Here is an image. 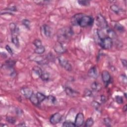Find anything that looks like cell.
Instances as JSON below:
<instances>
[{
    "label": "cell",
    "instance_id": "obj_32",
    "mask_svg": "<svg viewBox=\"0 0 127 127\" xmlns=\"http://www.w3.org/2000/svg\"><path fill=\"white\" fill-rule=\"evenodd\" d=\"M7 121L8 122V123H10L11 124H13L16 123V120L14 119L13 117H7L6 118Z\"/></svg>",
    "mask_w": 127,
    "mask_h": 127
},
{
    "label": "cell",
    "instance_id": "obj_16",
    "mask_svg": "<svg viewBox=\"0 0 127 127\" xmlns=\"http://www.w3.org/2000/svg\"><path fill=\"white\" fill-rule=\"evenodd\" d=\"M29 100L31 101V103L34 104V105H38L39 103V102L38 98L37 97L36 94H34L33 93L32 94V95L30 97V98H29Z\"/></svg>",
    "mask_w": 127,
    "mask_h": 127
},
{
    "label": "cell",
    "instance_id": "obj_31",
    "mask_svg": "<svg viewBox=\"0 0 127 127\" xmlns=\"http://www.w3.org/2000/svg\"><path fill=\"white\" fill-rule=\"evenodd\" d=\"M77 3L82 6H89L90 4V2L88 1H78Z\"/></svg>",
    "mask_w": 127,
    "mask_h": 127
},
{
    "label": "cell",
    "instance_id": "obj_34",
    "mask_svg": "<svg viewBox=\"0 0 127 127\" xmlns=\"http://www.w3.org/2000/svg\"><path fill=\"white\" fill-rule=\"evenodd\" d=\"M33 44L35 45V46L36 48L42 46L41 41L40 40H39V39H36V40H35L34 41Z\"/></svg>",
    "mask_w": 127,
    "mask_h": 127
},
{
    "label": "cell",
    "instance_id": "obj_30",
    "mask_svg": "<svg viewBox=\"0 0 127 127\" xmlns=\"http://www.w3.org/2000/svg\"><path fill=\"white\" fill-rule=\"evenodd\" d=\"M22 24L23 25L25 26V27L27 29H30V22L28 19H24L22 21Z\"/></svg>",
    "mask_w": 127,
    "mask_h": 127
},
{
    "label": "cell",
    "instance_id": "obj_14",
    "mask_svg": "<svg viewBox=\"0 0 127 127\" xmlns=\"http://www.w3.org/2000/svg\"><path fill=\"white\" fill-rule=\"evenodd\" d=\"M91 89L96 92H98L101 90L102 89V85L100 84V83L97 82V81H94L92 84L91 85Z\"/></svg>",
    "mask_w": 127,
    "mask_h": 127
},
{
    "label": "cell",
    "instance_id": "obj_42",
    "mask_svg": "<svg viewBox=\"0 0 127 127\" xmlns=\"http://www.w3.org/2000/svg\"><path fill=\"white\" fill-rule=\"evenodd\" d=\"M127 105H125V106L124 107V108H123V111H124V112H126V111H127Z\"/></svg>",
    "mask_w": 127,
    "mask_h": 127
},
{
    "label": "cell",
    "instance_id": "obj_25",
    "mask_svg": "<svg viewBox=\"0 0 127 127\" xmlns=\"http://www.w3.org/2000/svg\"><path fill=\"white\" fill-rule=\"evenodd\" d=\"M16 62L13 60H8L5 63V66L8 68V69H12L13 66L15 64Z\"/></svg>",
    "mask_w": 127,
    "mask_h": 127
},
{
    "label": "cell",
    "instance_id": "obj_1",
    "mask_svg": "<svg viewBox=\"0 0 127 127\" xmlns=\"http://www.w3.org/2000/svg\"><path fill=\"white\" fill-rule=\"evenodd\" d=\"M94 22L92 17L85 16L82 13L76 14L72 17V23L74 25H79L82 27H85L92 25Z\"/></svg>",
    "mask_w": 127,
    "mask_h": 127
},
{
    "label": "cell",
    "instance_id": "obj_26",
    "mask_svg": "<svg viewBox=\"0 0 127 127\" xmlns=\"http://www.w3.org/2000/svg\"><path fill=\"white\" fill-rule=\"evenodd\" d=\"M63 126L65 127H76V125L74 123H73L72 122L67 121L64 122L63 124Z\"/></svg>",
    "mask_w": 127,
    "mask_h": 127
},
{
    "label": "cell",
    "instance_id": "obj_39",
    "mask_svg": "<svg viewBox=\"0 0 127 127\" xmlns=\"http://www.w3.org/2000/svg\"><path fill=\"white\" fill-rule=\"evenodd\" d=\"M85 95L86 96H91L92 95V92L89 89H87L85 91Z\"/></svg>",
    "mask_w": 127,
    "mask_h": 127
},
{
    "label": "cell",
    "instance_id": "obj_3",
    "mask_svg": "<svg viewBox=\"0 0 127 127\" xmlns=\"http://www.w3.org/2000/svg\"><path fill=\"white\" fill-rule=\"evenodd\" d=\"M99 44L104 49H109L113 45V41L108 37H106L100 40Z\"/></svg>",
    "mask_w": 127,
    "mask_h": 127
},
{
    "label": "cell",
    "instance_id": "obj_7",
    "mask_svg": "<svg viewBox=\"0 0 127 127\" xmlns=\"http://www.w3.org/2000/svg\"><path fill=\"white\" fill-rule=\"evenodd\" d=\"M85 117L82 113H78L76 117L75 121V124L76 127H80L84 123Z\"/></svg>",
    "mask_w": 127,
    "mask_h": 127
},
{
    "label": "cell",
    "instance_id": "obj_15",
    "mask_svg": "<svg viewBox=\"0 0 127 127\" xmlns=\"http://www.w3.org/2000/svg\"><path fill=\"white\" fill-rule=\"evenodd\" d=\"M9 28H10L12 35H17V33L18 31V28L16 23H11L9 24Z\"/></svg>",
    "mask_w": 127,
    "mask_h": 127
},
{
    "label": "cell",
    "instance_id": "obj_10",
    "mask_svg": "<svg viewBox=\"0 0 127 127\" xmlns=\"http://www.w3.org/2000/svg\"><path fill=\"white\" fill-rule=\"evenodd\" d=\"M21 92L25 98L29 99L33 94V90L29 87H23L21 89Z\"/></svg>",
    "mask_w": 127,
    "mask_h": 127
},
{
    "label": "cell",
    "instance_id": "obj_19",
    "mask_svg": "<svg viewBox=\"0 0 127 127\" xmlns=\"http://www.w3.org/2000/svg\"><path fill=\"white\" fill-rule=\"evenodd\" d=\"M32 70L39 77H41L42 73H43V71L40 67H39L38 66L34 67L33 68Z\"/></svg>",
    "mask_w": 127,
    "mask_h": 127
},
{
    "label": "cell",
    "instance_id": "obj_27",
    "mask_svg": "<svg viewBox=\"0 0 127 127\" xmlns=\"http://www.w3.org/2000/svg\"><path fill=\"white\" fill-rule=\"evenodd\" d=\"M94 124V121L93 120L92 118H90L89 119H88L87 120V121H86L85 125V127H90L92 126Z\"/></svg>",
    "mask_w": 127,
    "mask_h": 127
},
{
    "label": "cell",
    "instance_id": "obj_29",
    "mask_svg": "<svg viewBox=\"0 0 127 127\" xmlns=\"http://www.w3.org/2000/svg\"><path fill=\"white\" fill-rule=\"evenodd\" d=\"M92 106H93V107L97 111H99L100 109V104H99V102L95 101H93L92 103H91Z\"/></svg>",
    "mask_w": 127,
    "mask_h": 127
},
{
    "label": "cell",
    "instance_id": "obj_40",
    "mask_svg": "<svg viewBox=\"0 0 127 127\" xmlns=\"http://www.w3.org/2000/svg\"><path fill=\"white\" fill-rule=\"evenodd\" d=\"M121 62H122V64H123V65L125 67H127V60L126 59H122L121 60Z\"/></svg>",
    "mask_w": 127,
    "mask_h": 127
},
{
    "label": "cell",
    "instance_id": "obj_20",
    "mask_svg": "<svg viewBox=\"0 0 127 127\" xmlns=\"http://www.w3.org/2000/svg\"><path fill=\"white\" fill-rule=\"evenodd\" d=\"M45 51V48L43 46H41L40 47L36 48L34 50V52L37 54L41 55Z\"/></svg>",
    "mask_w": 127,
    "mask_h": 127
},
{
    "label": "cell",
    "instance_id": "obj_8",
    "mask_svg": "<svg viewBox=\"0 0 127 127\" xmlns=\"http://www.w3.org/2000/svg\"><path fill=\"white\" fill-rule=\"evenodd\" d=\"M62 115L59 113H56L53 114L50 119V122L52 124L56 125L59 123L62 120Z\"/></svg>",
    "mask_w": 127,
    "mask_h": 127
},
{
    "label": "cell",
    "instance_id": "obj_23",
    "mask_svg": "<svg viewBox=\"0 0 127 127\" xmlns=\"http://www.w3.org/2000/svg\"><path fill=\"white\" fill-rule=\"evenodd\" d=\"M114 27L117 31H118L119 32H120L121 33H123L125 31L124 27L120 23H116L115 24Z\"/></svg>",
    "mask_w": 127,
    "mask_h": 127
},
{
    "label": "cell",
    "instance_id": "obj_37",
    "mask_svg": "<svg viewBox=\"0 0 127 127\" xmlns=\"http://www.w3.org/2000/svg\"><path fill=\"white\" fill-rule=\"evenodd\" d=\"M6 49L7 51L8 52V53L9 54H10L12 56L13 55V49L11 48L10 46H8V45H7L6 46Z\"/></svg>",
    "mask_w": 127,
    "mask_h": 127
},
{
    "label": "cell",
    "instance_id": "obj_43",
    "mask_svg": "<svg viewBox=\"0 0 127 127\" xmlns=\"http://www.w3.org/2000/svg\"><path fill=\"white\" fill-rule=\"evenodd\" d=\"M124 95H125L124 96H125V98H127V94L126 93H125L124 94Z\"/></svg>",
    "mask_w": 127,
    "mask_h": 127
},
{
    "label": "cell",
    "instance_id": "obj_6",
    "mask_svg": "<svg viewBox=\"0 0 127 127\" xmlns=\"http://www.w3.org/2000/svg\"><path fill=\"white\" fill-rule=\"evenodd\" d=\"M54 50L58 54H63L66 51V49L63 44V43L58 41L55 43L54 46Z\"/></svg>",
    "mask_w": 127,
    "mask_h": 127
},
{
    "label": "cell",
    "instance_id": "obj_9",
    "mask_svg": "<svg viewBox=\"0 0 127 127\" xmlns=\"http://www.w3.org/2000/svg\"><path fill=\"white\" fill-rule=\"evenodd\" d=\"M102 80L106 85H108L111 81V76L110 73L107 71H103L101 74Z\"/></svg>",
    "mask_w": 127,
    "mask_h": 127
},
{
    "label": "cell",
    "instance_id": "obj_13",
    "mask_svg": "<svg viewBox=\"0 0 127 127\" xmlns=\"http://www.w3.org/2000/svg\"><path fill=\"white\" fill-rule=\"evenodd\" d=\"M88 75L92 78L96 79L98 76V72H97V68L96 67L91 68L88 72Z\"/></svg>",
    "mask_w": 127,
    "mask_h": 127
},
{
    "label": "cell",
    "instance_id": "obj_38",
    "mask_svg": "<svg viewBox=\"0 0 127 127\" xmlns=\"http://www.w3.org/2000/svg\"><path fill=\"white\" fill-rule=\"evenodd\" d=\"M34 2L38 4H48V3L49 2L46 1H35Z\"/></svg>",
    "mask_w": 127,
    "mask_h": 127
},
{
    "label": "cell",
    "instance_id": "obj_12",
    "mask_svg": "<svg viewBox=\"0 0 127 127\" xmlns=\"http://www.w3.org/2000/svg\"><path fill=\"white\" fill-rule=\"evenodd\" d=\"M65 91L67 95L72 97H76L79 94V93L77 91L71 89L70 87H66Z\"/></svg>",
    "mask_w": 127,
    "mask_h": 127
},
{
    "label": "cell",
    "instance_id": "obj_28",
    "mask_svg": "<svg viewBox=\"0 0 127 127\" xmlns=\"http://www.w3.org/2000/svg\"><path fill=\"white\" fill-rule=\"evenodd\" d=\"M47 100L52 104H55L57 103V99L55 96L53 95H49L48 97H47Z\"/></svg>",
    "mask_w": 127,
    "mask_h": 127
},
{
    "label": "cell",
    "instance_id": "obj_35",
    "mask_svg": "<svg viewBox=\"0 0 127 127\" xmlns=\"http://www.w3.org/2000/svg\"><path fill=\"white\" fill-rule=\"evenodd\" d=\"M104 124L106 125V126L108 127H110L111 126V124H112V122L110 119L107 118H105L104 120Z\"/></svg>",
    "mask_w": 127,
    "mask_h": 127
},
{
    "label": "cell",
    "instance_id": "obj_36",
    "mask_svg": "<svg viewBox=\"0 0 127 127\" xmlns=\"http://www.w3.org/2000/svg\"><path fill=\"white\" fill-rule=\"evenodd\" d=\"M120 81L122 82L123 83V84H127V77H126V76L125 75H121L120 76Z\"/></svg>",
    "mask_w": 127,
    "mask_h": 127
},
{
    "label": "cell",
    "instance_id": "obj_21",
    "mask_svg": "<svg viewBox=\"0 0 127 127\" xmlns=\"http://www.w3.org/2000/svg\"><path fill=\"white\" fill-rule=\"evenodd\" d=\"M12 42L16 47H18L19 46V42L18 38L17 35H12Z\"/></svg>",
    "mask_w": 127,
    "mask_h": 127
},
{
    "label": "cell",
    "instance_id": "obj_18",
    "mask_svg": "<svg viewBox=\"0 0 127 127\" xmlns=\"http://www.w3.org/2000/svg\"><path fill=\"white\" fill-rule=\"evenodd\" d=\"M106 32H107V35H108L107 37L110 38L111 39L115 38L116 37V34L115 32L113 30H112V29L108 28L107 29Z\"/></svg>",
    "mask_w": 127,
    "mask_h": 127
},
{
    "label": "cell",
    "instance_id": "obj_33",
    "mask_svg": "<svg viewBox=\"0 0 127 127\" xmlns=\"http://www.w3.org/2000/svg\"><path fill=\"white\" fill-rule=\"evenodd\" d=\"M115 100L117 103L119 104H121L123 103V98L120 96H116L115 97Z\"/></svg>",
    "mask_w": 127,
    "mask_h": 127
},
{
    "label": "cell",
    "instance_id": "obj_41",
    "mask_svg": "<svg viewBox=\"0 0 127 127\" xmlns=\"http://www.w3.org/2000/svg\"><path fill=\"white\" fill-rule=\"evenodd\" d=\"M101 101L102 103H104L106 101V98L104 95H101Z\"/></svg>",
    "mask_w": 127,
    "mask_h": 127
},
{
    "label": "cell",
    "instance_id": "obj_2",
    "mask_svg": "<svg viewBox=\"0 0 127 127\" xmlns=\"http://www.w3.org/2000/svg\"><path fill=\"white\" fill-rule=\"evenodd\" d=\"M73 33L74 32L70 27L63 28L58 32V38L61 43L66 42L72 37Z\"/></svg>",
    "mask_w": 127,
    "mask_h": 127
},
{
    "label": "cell",
    "instance_id": "obj_11",
    "mask_svg": "<svg viewBox=\"0 0 127 127\" xmlns=\"http://www.w3.org/2000/svg\"><path fill=\"white\" fill-rule=\"evenodd\" d=\"M42 33H43V35L46 37H49L51 36L52 31L51 27L47 25H44L41 28Z\"/></svg>",
    "mask_w": 127,
    "mask_h": 127
},
{
    "label": "cell",
    "instance_id": "obj_22",
    "mask_svg": "<svg viewBox=\"0 0 127 127\" xmlns=\"http://www.w3.org/2000/svg\"><path fill=\"white\" fill-rule=\"evenodd\" d=\"M36 95L39 103H41L42 102H43L44 100H45L46 98V96L41 92H37L36 93Z\"/></svg>",
    "mask_w": 127,
    "mask_h": 127
},
{
    "label": "cell",
    "instance_id": "obj_5",
    "mask_svg": "<svg viewBox=\"0 0 127 127\" xmlns=\"http://www.w3.org/2000/svg\"><path fill=\"white\" fill-rule=\"evenodd\" d=\"M58 60L59 62L60 65L67 71L70 72L72 70V66L70 64L66 59L63 57H59L58 58Z\"/></svg>",
    "mask_w": 127,
    "mask_h": 127
},
{
    "label": "cell",
    "instance_id": "obj_4",
    "mask_svg": "<svg viewBox=\"0 0 127 127\" xmlns=\"http://www.w3.org/2000/svg\"><path fill=\"white\" fill-rule=\"evenodd\" d=\"M96 22L97 26L101 29H106L108 28V22L106 21L105 17L101 14H99L97 16Z\"/></svg>",
    "mask_w": 127,
    "mask_h": 127
},
{
    "label": "cell",
    "instance_id": "obj_17",
    "mask_svg": "<svg viewBox=\"0 0 127 127\" xmlns=\"http://www.w3.org/2000/svg\"><path fill=\"white\" fill-rule=\"evenodd\" d=\"M110 8L111 10L114 12L115 13L117 14H120L122 13L121 9L116 4H113L110 7Z\"/></svg>",
    "mask_w": 127,
    "mask_h": 127
},
{
    "label": "cell",
    "instance_id": "obj_24",
    "mask_svg": "<svg viewBox=\"0 0 127 127\" xmlns=\"http://www.w3.org/2000/svg\"><path fill=\"white\" fill-rule=\"evenodd\" d=\"M40 78L44 81H47L50 79V74L47 72H43Z\"/></svg>",
    "mask_w": 127,
    "mask_h": 127
}]
</instances>
